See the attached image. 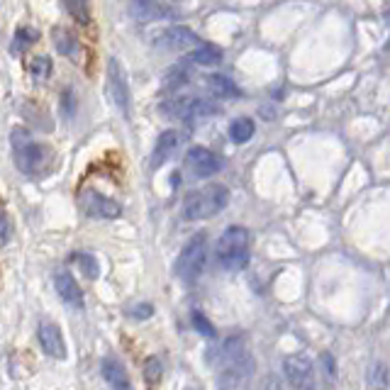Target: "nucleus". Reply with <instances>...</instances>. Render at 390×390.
I'll return each mask as SVG.
<instances>
[{"label":"nucleus","instance_id":"f257e3e1","mask_svg":"<svg viewBox=\"0 0 390 390\" xmlns=\"http://www.w3.org/2000/svg\"><path fill=\"white\" fill-rule=\"evenodd\" d=\"M215 364L220 369V374H217V390H239L244 386L246 378L254 374L256 366L242 334H232L220 344Z\"/></svg>","mask_w":390,"mask_h":390},{"label":"nucleus","instance_id":"f03ea898","mask_svg":"<svg viewBox=\"0 0 390 390\" xmlns=\"http://www.w3.org/2000/svg\"><path fill=\"white\" fill-rule=\"evenodd\" d=\"M215 259L227 271H242L251 259V232L246 227H227L215 244Z\"/></svg>","mask_w":390,"mask_h":390},{"label":"nucleus","instance_id":"7ed1b4c3","mask_svg":"<svg viewBox=\"0 0 390 390\" xmlns=\"http://www.w3.org/2000/svg\"><path fill=\"white\" fill-rule=\"evenodd\" d=\"M229 203V191L222 183H208L200 191L188 193L183 200V217L186 220H210L217 212H222Z\"/></svg>","mask_w":390,"mask_h":390},{"label":"nucleus","instance_id":"20e7f679","mask_svg":"<svg viewBox=\"0 0 390 390\" xmlns=\"http://www.w3.org/2000/svg\"><path fill=\"white\" fill-rule=\"evenodd\" d=\"M13 149H15V164L22 174L27 176H37L47 169L51 152L44 144H37L32 142L30 132L15 127L13 130Z\"/></svg>","mask_w":390,"mask_h":390},{"label":"nucleus","instance_id":"39448f33","mask_svg":"<svg viewBox=\"0 0 390 390\" xmlns=\"http://www.w3.org/2000/svg\"><path fill=\"white\" fill-rule=\"evenodd\" d=\"M205 263H208V234L198 232L193 234L181 249L179 259H176L174 273L176 278H181L183 283H195L205 271Z\"/></svg>","mask_w":390,"mask_h":390},{"label":"nucleus","instance_id":"423d86ee","mask_svg":"<svg viewBox=\"0 0 390 390\" xmlns=\"http://www.w3.org/2000/svg\"><path fill=\"white\" fill-rule=\"evenodd\" d=\"M162 112H166L169 117H181L188 120V122H195V120H205L210 115H217L220 107L215 102L205 100V98H169L166 102H162Z\"/></svg>","mask_w":390,"mask_h":390},{"label":"nucleus","instance_id":"0eeeda50","mask_svg":"<svg viewBox=\"0 0 390 390\" xmlns=\"http://www.w3.org/2000/svg\"><path fill=\"white\" fill-rule=\"evenodd\" d=\"M283 374L290 390H315L312 361H310L305 354H290V357H285Z\"/></svg>","mask_w":390,"mask_h":390},{"label":"nucleus","instance_id":"6e6552de","mask_svg":"<svg viewBox=\"0 0 390 390\" xmlns=\"http://www.w3.org/2000/svg\"><path fill=\"white\" fill-rule=\"evenodd\" d=\"M107 90H110V98L120 112L125 117H130V83H127V73H125V66L120 59L107 61Z\"/></svg>","mask_w":390,"mask_h":390},{"label":"nucleus","instance_id":"1a4fd4ad","mask_svg":"<svg viewBox=\"0 0 390 390\" xmlns=\"http://www.w3.org/2000/svg\"><path fill=\"white\" fill-rule=\"evenodd\" d=\"M186 169L195 179H210L222 169V159L208 147H191L186 152Z\"/></svg>","mask_w":390,"mask_h":390},{"label":"nucleus","instance_id":"9d476101","mask_svg":"<svg viewBox=\"0 0 390 390\" xmlns=\"http://www.w3.org/2000/svg\"><path fill=\"white\" fill-rule=\"evenodd\" d=\"M81 208L85 215L98 217V220H117L122 215V205L117 200L107 198V195L98 193V191H83L81 195Z\"/></svg>","mask_w":390,"mask_h":390},{"label":"nucleus","instance_id":"9b49d317","mask_svg":"<svg viewBox=\"0 0 390 390\" xmlns=\"http://www.w3.org/2000/svg\"><path fill=\"white\" fill-rule=\"evenodd\" d=\"M154 42L162 44L166 49H193L198 47V34L193 30L183 25H171V27H164L162 32L154 34Z\"/></svg>","mask_w":390,"mask_h":390},{"label":"nucleus","instance_id":"f8f14e48","mask_svg":"<svg viewBox=\"0 0 390 390\" xmlns=\"http://www.w3.org/2000/svg\"><path fill=\"white\" fill-rule=\"evenodd\" d=\"M37 339H39V347H42V352L47 354V357L59 359V361L66 359L64 334H61V330L54 322H42V325H39Z\"/></svg>","mask_w":390,"mask_h":390},{"label":"nucleus","instance_id":"ddd939ff","mask_svg":"<svg viewBox=\"0 0 390 390\" xmlns=\"http://www.w3.org/2000/svg\"><path fill=\"white\" fill-rule=\"evenodd\" d=\"M181 147V135L176 130H166L159 135L157 144H154V152H152V162H149V166H152L154 171L162 169V166L166 162H171L174 159V154L179 152Z\"/></svg>","mask_w":390,"mask_h":390},{"label":"nucleus","instance_id":"4468645a","mask_svg":"<svg viewBox=\"0 0 390 390\" xmlns=\"http://www.w3.org/2000/svg\"><path fill=\"white\" fill-rule=\"evenodd\" d=\"M100 376L105 378V383L112 390H135L132 388V381L127 376V369L120 359L115 357H105L100 361Z\"/></svg>","mask_w":390,"mask_h":390},{"label":"nucleus","instance_id":"2eb2a0df","mask_svg":"<svg viewBox=\"0 0 390 390\" xmlns=\"http://www.w3.org/2000/svg\"><path fill=\"white\" fill-rule=\"evenodd\" d=\"M54 288L59 292V297L66 302V305H73V307H83V290L78 288L76 278L71 273L61 271L54 276Z\"/></svg>","mask_w":390,"mask_h":390},{"label":"nucleus","instance_id":"dca6fc26","mask_svg":"<svg viewBox=\"0 0 390 390\" xmlns=\"http://www.w3.org/2000/svg\"><path fill=\"white\" fill-rule=\"evenodd\" d=\"M51 39H54V49L59 51L61 56H66V59H76L78 56V37L73 34L71 30H66V27H54L51 30Z\"/></svg>","mask_w":390,"mask_h":390},{"label":"nucleus","instance_id":"f3484780","mask_svg":"<svg viewBox=\"0 0 390 390\" xmlns=\"http://www.w3.org/2000/svg\"><path fill=\"white\" fill-rule=\"evenodd\" d=\"M130 13L139 22H152V20H159V17L169 15V10H166L164 5H159L157 0H132Z\"/></svg>","mask_w":390,"mask_h":390},{"label":"nucleus","instance_id":"a211bd4d","mask_svg":"<svg viewBox=\"0 0 390 390\" xmlns=\"http://www.w3.org/2000/svg\"><path fill=\"white\" fill-rule=\"evenodd\" d=\"M188 59L195 66H217L222 61V49L215 47V44H200L188 54Z\"/></svg>","mask_w":390,"mask_h":390},{"label":"nucleus","instance_id":"6ab92c4d","mask_svg":"<svg viewBox=\"0 0 390 390\" xmlns=\"http://www.w3.org/2000/svg\"><path fill=\"white\" fill-rule=\"evenodd\" d=\"M254 120L251 117H237L232 120V125H229V139L234 142V144H246V142L254 137Z\"/></svg>","mask_w":390,"mask_h":390},{"label":"nucleus","instance_id":"aec40b11","mask_svg":"<svg viewBox=\"0 0 390 390\" xmlns=\"http://www.w3.org/2000/svg\"><path fill=\"white\" fill-rule=\"evenodd\" d=\"M208 88L217 98H237L239 95L237 85L229 81L227 76H222V73H212V76H208Z\"/></svg>","mask_w":390,"mask_h":390},{"label":"nucleus","instance_id":"412c9836","mask_svg":"<svg viewBox=\"0 0 390 390\" xmlns=\"http://www.w3.org/2000/svg\"><path fill=\"white\" fill-rule=\"evenodd\" d=\"M27 71L34 81H47L51 76V59L49 56H32L30 64H27Z\"/></svg>","mask_w":390,"mask_h":390},{"label":"nucleus","instance_id":"4be33fe9","mask_svg":"<svg viewBox=\"0 0 390 390\" xmlns=\"http://www.w3.org/2000/svg\"><path fill=\"white\" fill-rule=\"evenodd\" d=\"M162 376H164V361L159 357H149L147 364H144V378L149 386H159L162 383Z\"/></svg>","mask_w":390,"mask_h":390},{"label":"nucleus","instance_id":"5701e85b","mask_svg":"<svg viewBox=\"0 0 390 390\" xmlns=\"http://www.w3.org/2000/svg\"><path fill=\"white\" fill-rule=\"evenodd\" d=\"M73 259H76L78 268H81L83 276L88 280H95L98 276H100V266H98V259L93 254H76Z\"/></svg>","mask_w":390,"mask_h":390},{"label":"nucleus","instance_id":"b1692460","mask_svg":"<svg viewBox=\"0 0 390 390\" xmlns=\"http://www.w3.org/2000/svg\"><path fill=\"white\" fill-rule=\"evenodd\" d=\"M37 42V32L32 30V27H20V30L15 32V42H13V51L15 54H22L27 47H32V44Z\"/></svg>","mask_w":390,"mask_h":390},{"label":"nucleus","instance_id":"393cba45","mask_svg":"<svg viewBox=\"0 0 390 390\" xmlns=\"http://www.w3.org/2000/svg\"><path fill=\"white\" fill-rule=\"evenodd\" d=\"M193 327H195V332H200V334L205 337V339H215L217 337V332H215V327H212V322L208 317H205L200 310H195L193 312Z\"/></svg>","mask_w":390,"mask_h":390},{"label":"nucleus","instance_id":"a878e982","mask_svg":"<svg viewBox=\"0 0 390 390\" xmlns=\"http://www.w3.org/2000/svg\"><path fill=\"white\" fill-rule=\"evenodd\" d=\"M369 383L374 390H386L388 388V371L383 364H374V369L369 371Z\"/></svg>","mask_w":390,"mask_h":390},{"label":"nucleus","instance_id":"bb28decb","mask_svg":"<svg viewBox=\"0 0 390 390\" xmlns=\"http://www.w3.org/2000/svg\"><path fill=\"white\" fill-rule=\"evenodd\" d=\"M64 8L76 17L81 25L88 22V0H64Z\"/></svg>","mask_w":390,"mask_h":390},{"label":"nucleus","instance_id":"cd10ccee","mask_svg":"<svg viewBox=\"0 0 390 390\" xmlns=\"http://www.w3.org/2000/svg\"><path fill=\"white\" fill-rule=\"evenodd\" d=\"M183 83H188V71L183 66H176V68H171L169 73H166V81H164V85L166 88H181Z\"/></svg>","mask_w":390,"mask_h":390},{"label":"nucleus","instance_id":"c85d7f7f","mask_svg":"<svg viewBox=\"0 0 390 390\" xmlns=\"http://www.w3.org/2000/svg\"><path fill=\"white\" fill-rule=\"evenodd\" d=\"M152 315H154V307L149 305V302H137V305L130 310L132 320H149Z\"/></svg>","mask_w":390,"mask_h":390},{"label":"nucleus","instance_id":"c756f323","mask_svg":"<svg viewBox=\"0 0 390 390\" xmlns=\"http://www.w3.org/2000/svg\"><path fill=\"white\" fill-rule=\"evenodd\" d=\"M0 225H3V234H0V244L8 246V244H10V232H13V225H10V215H3Z\"/></svg>","mask_w":390,"mask_h":390},{"label":"nucleus","instance_id":"7c9ffc66","mask_svg":"<svg viewBox=\"0 0 390 390\" xmlns=\"http://www.w3.org/2000/svg\"><path fill=\"white\" fill-rule=\"evenodd\" d=\"M322 361H325V369H327V374H330V378H334L337 366H334V359H332V354H322Z\"/></svg>","mask_w":390,"mask_h":390},{"label":"nucleus","instance_id":"2f4dec72","mask_svg":"<svg viewBox=\"0 0 390 390\" xmlns=\"http://www.w3.org/2000/svg\"><path fill=\"white\" fill-rule=\"evenodd\" d=\"M64 112H66V117H71L73 115V93L71 90H66L64 93Z\"/></svg>","mask_w":390,"mask_h":390},{"label":"nucleus","instance_id":"473e14b6","mask_svg":"<svg viewBox=\"0 0 390 390\" xmlns=\"http://www.w3.org/2000/svg\"><path fill=\"white\" fill-rule=\"evenodd\" d=\"M188 390H200V388H188Z\"/></svg>","mask_w":390,"mask_h":390},{"label":"nucleus","instance_id":"72a5a7b5","mask_svg":"<svg viewBox=\"0 0 390 390\" xmlns=\"http://www.w3.org/2000/svg\"><path fill=\"white\" fill-rule=\"evenodd\" d=\"M386 47H388V49H390V42H388V44H386Z\"/></svg>","mask_w":390,"mask_h":390}]
</instances>
